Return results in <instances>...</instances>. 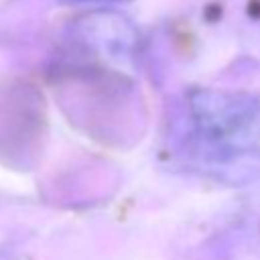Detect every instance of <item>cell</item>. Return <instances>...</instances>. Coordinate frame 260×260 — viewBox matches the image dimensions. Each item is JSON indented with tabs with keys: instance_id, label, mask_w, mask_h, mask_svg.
Masks as SVG:
<instances>
[{
	"instance_id": "1",
	"label": "cell",
	"mask_w": 260,
	"mask_h": 260,
	"mask_svg": "<svg viewBox=\"0 0 260 260\" xmlns=\"http://www.w3.org/2000/svg\"><path fill=\"white\" fill-rule=\"evenodd\" d=\"M171 158L185 171L221 183L246 185L260 177V102L201 95L181 112L167 138Z\"/></svg>"
},
{
	"instance_id": "2",
	"label": "cell",
	"mask_w": 260,
	"mask_h": 260,
	"mask_svg": "<svg viewBox=\"0 0 260 260\" xmlns=\"http://www.w3.org/2000/svg\"><path fill=\"white\" fill-rule=\"evenodd\" d=\"M0 260H16V258H14V254H12V252H8V250L0 248Z\"/></svg>"
}]
</instances>
